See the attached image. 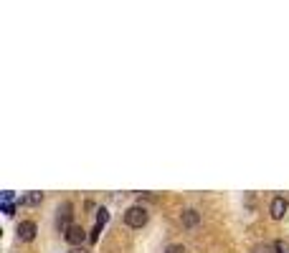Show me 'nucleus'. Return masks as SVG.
<instances>
[{
    "label": "nucleus",
    "mask_w": 289,
    "mask_h": 253,
    "mask_svg": "<svg viewBox=\"0 0 289 253\" xmlns=\"http://www.w3.org/2000/svg\"><path fill=\"white\" fill-rule=\"evenodd\" d=\"M147 220H150V213H147V208H142V205H132L125 213V223L130 228H142Z\"/></svg>",
    "instance_id": "nucleus-1"
},
{
    "label": "nucleus",
    "mask_w": 289,
    "mask_h": 253,
    "mask_svg": "<svg viewBox=\"0 0 289 253\" xmlns=\"http://www.w3.org/2000/svg\"><path fill=\"white\" fill-rule=\"evenodd\" d=\"M71 210H74L71 202H64V205H59V210H56V213H59V216H56V226H59L61 233H66V230L71 228V216H74Z\"/></svg>",
    "instance_id": "nucleus-2"
},
{
    "label": "nucleus",
    "mask_w": 289,
    "mask_h": 253,
    "mask_svg": "<svg viewBox=\"0 0 289 253\" xmlns=\"http://www.w3.org/2000/svg\"><path fill=\"white\" fill-rule=\"evenodd\" d=\"M64 238H66V243L69 246H74V248H79L81 243H84L87 240V230L84 228H81V226H71L66 233H64Z\"/></svg>",
    "instance_id": "nucleus-3"
},
{
    "label": "nucleus",
    "mask_w": 289,
    "mask_h": 253,
    "mask_svg": "<svg viewBox=\"0 0 289 253\" xmlns=\"http://www.w3.org/2000/svg\"><path fill=\"white\" fill-rule=\"evenodd\" d=\"M286 208H289V205H286V200H284V198H274V200H271V205H269V213H271V218H274V220H281V218L286 216Z\"/></svg>",
    "instance_id": "nucleus-4"
},
{
    "label": "nucleus",
    "mask_w": 289,
    "mask_h": 253,
    "mask_svg": "<svg viewBox=\"0 0 289 253\" xmlns=\"http://www.w3.org/2000/svg\"><path fill=\"white\" fill-rule=\"evenodd\" d=\"M180 220H183V228H195L200 223V213H198L195 208H188V210H183Z\"/></svg>",
    "instance_id": "nucleus-5"
},
{
    "label": "nucleus",
    "mask_w": 289,
    "mask_h": 253,
    "mask_svg": "<svg viewBox=\"0 0 289 253\" xmlns=\"http://www.w3.org/2000/svg\"><path fill=\"white\" fill-rule=\"evenodd\" d=\"M18 238L26 240V243L33 240V238H36V223H33V220H23V223L18 226Z\"/></svg>",
    "instance_id": "nucleus-6"
},
{
    "label": "nucleus",
    "mask_w": 289,
    "mask_h": 253,
    "mask_svg": "<svg viewBox=\"0 0 289 253\" xmlns=\"http://www.w3.org/2000/svg\"><path fill=\"white\" fill-rule=\"evenodd\" d=\"M41 200H44V192H31V195H26V198H23V202H26V205H38Z\"/></svg>",
    "instance_id": "nucleus-7"
},
{
    "label": "nucleus",
    "mask_w": 289,
    "mask_h": 253,
    "mask_svg": "<svg viewBox=\"0 0 289 253\" xmlns=\"http://www.w3.org/2000/svg\"><path fill=\"white\" fill-rule=\"evenodd\" d=\"M254 253H274V246H269V243H259V246H254Z\"/></svg>",
    "instance_id": "nucleus-8"
},
{
    "label": "nucleus",
    "mask_w": 289,
    "mask_h": 253,
    "mask_svg": "<svg viewBox=\"0 0 289 253\" xmlns=\"http://www.w3.org/2000/svg\"><path fill=\"white\" fill-rule=\"evenodd\" d=\"M274 250H276V253H289V243H286V240H276V243H274Z\"/></svg>",
    "instance_id": "nucleus-9"
},
{
    "label": "nucleus",
    "mask_w": 289,
    "mask_h": 253,
    "mask_svg": "<svg viewBox=\"0 0 289 253\" xmlns=\"http://www.w3.org/2000/svg\"><path fill=\"white\" fill-rule=\"evenodd\" d=\"M107 220H109V213H107V210L102 208V210H99V213H97V226H104Z\"/></svg>",
    "instance_id": "nucleus-10"
},
{
    "label": "nucleus",
    "mask_w": 289,
    "mask_h": 253,
    "mask_svg": "<svg viewBox=\"0 0 289 253\" xmlns=\"http://www.w3.org/2000/svg\"><path fill=\"white\" fill-rule=\"evenodd\" d=\"M165 253H185V248L178 246V243H173V246H168V250H165Z\"/></svg>",
    "instance_id": "nucleus-11"
},
{
    "label": "nucleus",
    "mask_w": 289,
    "mask_h": 253,
    "mask_svg": "<svg viewBox=\"0 0 289 253\" xmlns=\"http://www.w3.org/2000/svg\"><path fill=\"white\" fill-rule=\"evenodd\" d=\"M71 253H87V250H84V248H74Z\"/></svg>",
    "instance_id": "nucleus-12"
}]
</instances>
